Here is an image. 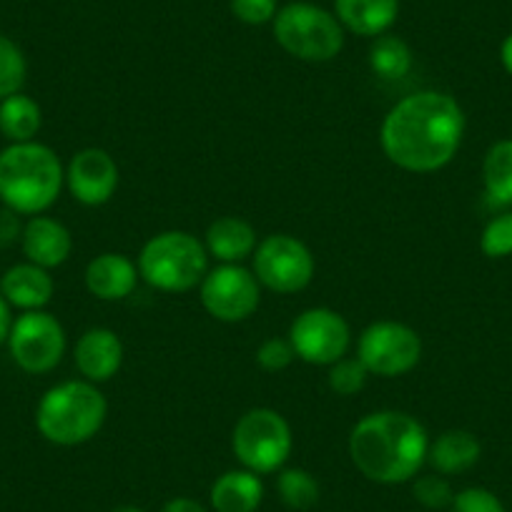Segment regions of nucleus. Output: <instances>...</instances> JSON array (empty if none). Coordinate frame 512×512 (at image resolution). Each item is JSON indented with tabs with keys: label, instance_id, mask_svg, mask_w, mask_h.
<instances>
[{
	"label": "nucleus",
	"instance_id": "nucleus-1",
	"mask_svg": "<svg viewBox=\"0 0 512 512\" xmlns=\"http://www.w3.org/2000/svg\"><path fill=\"white\" fill-rule=\"evenodd\" d=\"M465 111L442 91H417L384 116L379 141L384 156L412 174H432L450 164L465 136Z\"/></svg>",
	"mask_w": 512,
	"mask_h": 512
},
{
	"label": "nucleus",
	"instance_id": "nucleus-2",
	"mask_svg": "<svg viewBox=\"0 0 512 512\" xmlns=\"http://www.w3.org/2000/svg\"><path fill=\"white\" fill-rule=\"evenodd\" d=\"M430 435L417 417L379 410L362 417L349 432V457L367 480L379 485L412 482L427 462Z\"/></svg>",
	"mask_w": 512,
	"mask_h": 512
},
{
	"label": "nucleus",
	"instance_id": "nucleus-3",
	"mask_svg": "<svg viewBox=\"0 0 512 512\" xmlns=\"http://www.w3.org/2000/svg\"><path fill=\"white\" fill-rule=\"evenodd\" d=\"M66 184L56 151L38 141L11 144L0 151V201L21 216L51 209Z\"/></svg>",
	"mask_w": 512,
	"mask_h": 512
},
{
	"label": "nucleus",
	"instance_id": "nucleus-4",
	"mask_svg": "<svg viewBox=\"0 0 512 512\" xmlns=\"http://www.w3.org/2000/svg\"><path fill=\"white\" fill-rule=\"evenodd\" d=\"M108 415L103 392L88 379L61 382L41 397L36 407V427L48 442L76 447L101 432Z\"/></svg>",
	"mask_w": 512,
	"mask_h": 512
},
{
	"label": "nucleus",
	"instance_id": "nucleus-5",
	"mask_svg": "<svg viewBox=\"0 0 512 512\" xmlns=\"http://www.w3.org/2000/svg\"><path fill=\"white\" fill-rule=\"evenodd\" d=\"M209 272V251L189 231H161L139 254V274L161 292H189Z\"/></svg>",
	"mask_w": 512,
	"mask_h": 512
},
{
	"label": "nucleus",
	"instance_id": "nucleus-6",
	"mask_svg": "<svg viewBox=\"0 0 512 512\" xmlns=\"http://www.w3.org/2000/svg\"><path fill=\"white\" fill-rule=\"evenodd\" d=\"M274 38L289 56L307 63H327L344 48V28L334 13L317 3L294 0L277 11Z\"/></svg>",
	"mask_w": 512,
	"mask_h": 512
},
{
	"label": "nucleus",
	"instance_id": "nucleus-7",
	"mask_svg": "<svg viewBox=\"0 0 512 512\" xmlns=\"http://www.w3.org/2000/svg\"><path fill=\"white\" fill-rule=\"evenodd\" d=\"M292 447V427L277 410L269 407L244 412L231 432V450L236 460L256 475L282 470L292 455Z\"/></svg>",
	"mask_w": 512,
	"mask_h": 512
},
{
	"label": "nucleus",
	"instance_id": "nucleus-8",
	"mask_svg": "<svg viewBox=\"0 0 512 512\" xmlns=\"http://www.w3.org/2000/svg\"><path fill=\"white\" fill-rule=\"evenodd\" d=\"M254 277L277 294H297L314 279V256L302 239L272 234L256 244Z\"/></svg>",
	"mask_w": 512,
	"mask_h": 512
},
{
	"label": "nucleus",
	"instance_id": "nucleus-9",
	"mask_svg": "<svg viewBox=\"0 0 512 512\" xmlns=\"http://www.w3.org/2000/svg\"><path fill=\"white\" fill-rule=\"evenodd\" d=\"M357 359L377 377H400L412 372L422 359V339L410 324L374 322L362 332Z\"/></svg>",
	"mask_w": 512,
	"mask_h": 512
},
{
	"label": "nucleus",
	"instance_id": "nucleus-10",
	"mask_svg": "<svg viewBox=\"0 0 512 512\" xmlns=\"http://www.w3.org/2000/svg\"><path fill=\"white\" fill-rule=\"evenodd\" d=\"M8 349L23 372L46 374L56 369L66 354V332L63 324L43 309L23 312L8 334Z\"/></svg>",
	"mask_w": 512,
	"mask_h": 512
},
{
	"label": "nucleus",
	"instance_id": "nucleus-11",
	"mask_svg": "<svg viewBox=\"0 0 512 512\" xmlns=\"http://www.w3.org/2000/svg\"><path fill=\"white\" fill-rule=\"evenodd\" d=\"M289 342L302 362L317 367H332L347 357L352 344V329L347 319L327 307H312L299 314L289 327Z\"/></svg>",
	"mask_w": 512,
	"mask_h": 512
},
{
	"label": "nucleus",
	"instance_id": "nucleus-12",
	"mask_svg": "<svg viewBox=\"0 0 512 512\" xmlns=\"http://www.w3.org/2000/svg\"><path fill=\"white\" fill-rule=\"evenodd\" d=\"M201 287V304L206 312L219 322H244L259 309L262 302V284L254 272L241 264H221L206 272Z\"/></svg>",
	"mask_w": 512,
	"mask_h": 512
},
{
	"label": "nucleus",
	"instance_id": "nucleus-13",
	"mask_svg": "<svg viewBox=\"0 0 512 512\" xmlns=\"http://www.w3.org/2000/svg\"><path fill=\"white\" fill-rule=\"evenodd\" d=\"M66 186L83 206H103L118 189V166L108 151L83 149L68 161Z\"/></svg>",
	"mask_w": 512,
	"mask_h": 512
},
{
	"label": "nucleus",
	"instance_id": "nucleus-14",
	"mask_svg": "<svg viewBox=\"0 0 512 512\" xmlns=\"http://www.w3.org/2000/svg\"><path fill=\"white\" fill-rule=\"evenodd\" d=\"M21 246L31 264H38L43 269H56L68 262L73 251V236L61 221L38 214L31 216L23 226Z\"/></svg>",
	"mask_w": 512,
	"mask_h": 512
},
{
	"label": "nucleus",
	"instance_id": "nucleus-15",
	"mask_svg": "<svg viewBox=\"0 0 512 512\" xmlns=\"http://www.w3.org/2000/svg\"><path fill=\"white\" fill-rule=\"evenodd\" d=\"M73 359H76V367L83 379L93 384L108 382L111 377H116L123 364V344L113 329L93 327L81 334Z\"/></svg>",
	"mask_w": 512,
	"mask_h": 512
},
{
	"label": "nucleus",
	"instance_id": "nucleus-16",
	"mask_svg": "<svg viewBox=\"0 0 512 512\" xmlns=\"http://www.w3.org/2000/svg\"><path fill=\"white\" fill-rule=\"evenodd\" d=\"M139 277V267L128 256L106 251L88 262L86 289L101 302H121V299L131 297Z\"/></svg>",
	"mask_w": 512,
	"mask_h": 512
},
{
	"label": "nucleus",
	"instance_id": "nucleus-17",
	"mask_svg": "<svg viewBox=\"0 0 512 512\" xmlns=\"http://www.w3.org/2000/svg\"><path fill=\"white\" fill-rule=\"evenodd\" d=\"M53 292H56V284L48 269L31 262L16 264L0 277V297L23 312L43 309L53 299Z\"/></svg>",
	"mask_w": 512,
	"mask_h": 512
},
{
	"label": "nucleus",
	"instance_id": "nucleus-18",
	"mask_svg": "<svg viewBox=\"0 0 512 512\" xmlns=\"http://www.w3.org/2000/svg\"><path fill=\"white\" fill-rule=\"evenodd\" d=\"M334 16L344 31L377 38L390 33L400 16V0H334Z\"/></svg>",
	"mask_w": 512,
	"mask_h": 512
},
{
	"label": "nucleus",
	"instance_id": "nucleus-19",
	"mask_svg": "<svg viewBox=\"0 0 512 512\" xmlns=\"http://www.w3.org/2000/svg\"><path fill=\"white\" fill-rule=\"evenodd\" d=\"M209 502L214 512H256L264 502L262 477L246 467L224 472L211 485Z\"/></svg>",
	"mask_w": 512,
	"mask_h": 512
},
{
	"label": "nucleus",
	"instance_id": "nucleus-20",
	"mask_svg": "<svg viewBox=\"0 0 512 512\" xmlns=\"http://www.w3.org/2000/svg\"><path fill=\"white\" fill-rule=\"evenodd\" d=\"M256 244L254 226L239 216H221L206 229V251L221 264H241L254 256Z\"/></svg>",
	"mask_w": 512,
	"mask_h": 512
},
{
	"label": "nucleus",
	"instance_id": "nucleus-21",
	"mask_svg": "<svg viewBox=\"0 0 512 512\" xmlns=\"http://www.w3.org/2000/svg\"><path fill=\"white\" fill-rule=\"evenodd\" d=\"M482 445L477 435L470 430H447L430 442L427 450V465L440 475H462L480 462Z\"/></svg>",
	"mask_w": 512,
	"mask_h": 512
},
{
	"label": "nucleus",
	"instance_id": "nucleus-22",
	"mask_svg": "<svg viewBox=\"0 0 512 512\" xmlns=\"http://www.w3.org/2000/svg\"><path fill=\"white\" fill-rule=\"evenodd\" d=\"M43 126L41 106L26 93H16L0 101V134L11 144H26L38 136Z\"/></svg>",
	"mask_w": 512,
	"mask_h": 512
},
{
	"label": "nucleus",
	"instance_id": "nucleus-23",
	"mask_svg": "<svg viewBox=\"0 0 512 512\" xmlns=\"http://www.w3.org/2000/svg\"><path fill=\"white\" fill-rule=\"evenodd\" d=\"M482 184L492 204L512 206V139H502L487 149Z\"/></svg>",
	"mask_w": 512,
	"mask_h": 512
},
{
	"label": "nucleus",
	"instance_id": "nucleus-24",
	"mask_svg": "<svg viewBox=\"0 0 512 512\" xmlns=\"http://www.w3.org/2000/svg\"><path fill=\"white\" fill-rule=\"evenodd\" d=\"M369 68L382 81H402L412 71V48L392 33L377 36L369 48Z\"/></svg>",
	"mask_w": 512,
	"mask_h": 512
},
{
	"label": "nucleus",
	"instance_id": "nucleus-25",
	"mask_svg": "<svg viewBox=\"0 0 512 512\" xmlns=\"http://www.w3.org/2000/svg\"><path fill=\"white\" fill-rule=\"evenodd\" d=\"M277 492L279 500H282L289 510H312L319 502L317 477L309 470H302V467H287V470L279 472Z\"/></svg>",
	"mask_w": 512,
	"mask_h": 512
},
{
	"label": "nucleus",
	"instance_id": "nucleus-26",
	"mask_svg": "<svg viewBox=\"0 0 512 512\" xmlns=\"http://www.w3.org/2000/svg\"><path fill=\"white\" fill-rule=\"evenodd\" d=\"M28 76L26 53L13 38L0 33V101L23 91Z\"/></svg>",
	"mask_w": 512,
	"mask_h": 512
},
{
	"label": "nucleus",
	"instance_id": "nucleus-27",
	"mask_svg": "<svg viewBox=\"0 0 512 512\" xmlns=\"http://www.w3.org/2000/svg\"><path fill=\"white\" fill-rule=\"evenodd\" d=\"M412 497L425 510H450L452 500H455V490H452L450 480L445 475L435 472V475H422L412 480Z\"/></svg>",
	"mask_w": 512,
	"mask_h": 512
},
{
	"label": "nucleus",
	"instance_id": "nucleus-28",
	"mask_svg": "<svg viewBox=\"0 0 512 512\" xmlns=\"http://www.w3.org/2000/svg\"><path fill=\"white\" fill-rule=\"evenodd\" d=\"M367 377H369L367 367H364L357 357L352 359L342 357L339 362H334L332 367H329L327 382H329V390L337 392L339 397H352L364 390Z\"/></svg>",
	"mask_w": 512,
	"mask_h": 512
},
{
	"label": "nucleus",
	"instance_id": "nucleus-29",
	"mask_svg": "<svg viewBox=\"0 0 512 512\" xmlns=\"http://www.w3.org/2000/svg\"><path fill=\"white\" fill-rule=\"evenodd\" d=\"M480 249L490 259H505L512 254V211H502L487 221L480 236Z\"/></svg>",
	"mask_w": 512,
	"mask_h": 512
},
{
	"label": "nucleus",
	"instance_id": "nucleus-30",
	"mask_svg": "<svg viewBox=\"0 0 512 512\" xmlns=\"http://www.w3.org/2000/svg\"><path fill=\"white\" fill-rule=\"evenodd\" d=\"M450 512H507L500 497L487 487H465L455 492Z\"/></svg>",
	"mask_w": 512,
	"mask_h": 512
},
{
	"label": "nucleus",
	"instance_id": "nucleus-31",
	"mask_svg": "<svg viewBox=\"0 0 512 512\" xmlns=\"http://www.w3.org/2000/svg\"><path fill=\"white\" fill-rule=\"evenodd\" d=\"M297 359V352H294L292 342L284 337H272L256 349V362L259 367L267 369V372H282L289 364Z\"/></svg>",
	"mask_w": 512,
	"mask_h": 512
},
{
	"label": "nucleus",
	"instance_id": "nucleus-32",
	"mask_svg": "<svg viewBox=\"0 0 512 512\" xmlns=\"http://www.w3.org/2000/svg\"><path fill=\"white\" fill-rule=\"evenodd\" d=\"M236 21L246 26H264L272 23L279 11V0H229Z\"/></svg>",
	"mask_w": 512,
	"mask_h": 512
},
{
	"label": "nucleus",
	"instance_id": "nucleus-33",
	"mask_svg": "<svg viewBox=\"0 0 512 512\" xmlns=\"http://www.w3.org/2000/svg\"><path fill=\"white\" fill-rule=\"evenodd\" d=\"M23 226L26 224L21 221L18 211L8 209V206H0V249H8L16 241H21Z\"/></svg>",
	"mask_w": 512,
	"mask_h": 512
},
{
	"label": "nucleus",
	"instance_id": "nucleus-34",
	"mask_svg": "<svg viewBox=\"0 0 512 512\" xmlns=\"http://www.w3.org/2000/svg\"><path fill=\"white\" fill-rule=\"evenodd\" d=\"M161 512H209V510H206L199 500H194V497H171V500L161 507Z\"/></svg>",
	"mask_w": 512,
	"mask_h": 512
},
{
	"label": "nucleus",
	"instance_id": "nucleus-35",
	"mask_svg": "<svg viewBox=\"0 0 512 512\" xmlns=\"http://www.w3.org/2000/svg\"><path fill=\"white\" fill-rule=\"evenodd\" d=\"M13 317H11V304L0 297V347L8 342V334H11Z\"/></svg>",
	"mask_w": 512,
	"mask_h": 512
},
{
	"label": "nucleus",
	"instance_id": "nucleus-36",
	"mask_svg": "<svg viewBox=\"0 0 512 512\" xmlns=\"http://www.w3.org/2000/svg\"><path fill=\"white\" fill-rule=\"evenodd\" d=\"M500 61H502V66H505V71L512 76V33L505 38V41H502Z\"/></svg>",
	"mask_w": 512,
	"mask_h": 512
},
{
	"label": "nucleus",
	"instance_id": "nucleus-37",
	"mask_svg": "<svg viewBox=\"0 0 512 512\" xmlns=\"http://www.w3.org/2000/svg\"><path fill=\"white\" fill-rule=\"evenodd\" d=\"M111 512H146V510H141V507H136V505H118V507H113Z\"/></svg>",
	"mask_w": 512,
	"mask_h": 512
}]
</instances>
